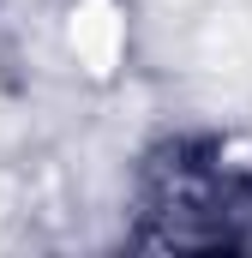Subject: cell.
Here are the masks:
<instances>
[{
  "mask_svg": "<svg viewBox=\"0 0 252 258\" xmlns=\"http://www.w3.org/2000/svg\"><path fill=\"white\" fill-rule=\"evenodd\" d=\"M252 210L246 174L216 144H180L144 174V216L156 246H222Z\"/></svg>",
  "mask_w": 252,
  "mask_h": 258,
  "instance_id": "6da1fadb",
  "label": "cell"
}]
</instances>
